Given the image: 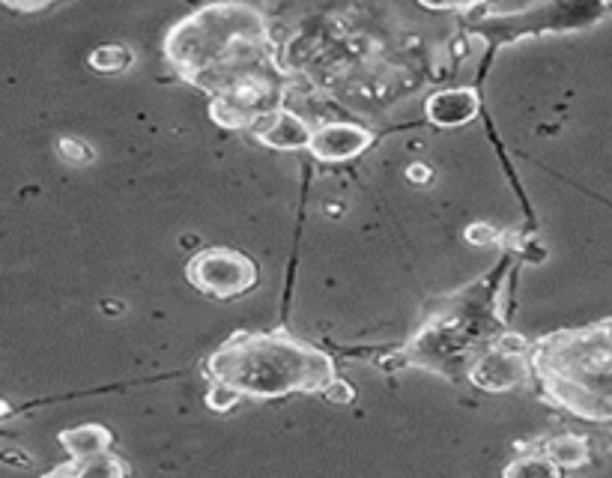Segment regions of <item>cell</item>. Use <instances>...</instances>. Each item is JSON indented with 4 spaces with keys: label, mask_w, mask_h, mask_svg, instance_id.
I'll use <instances>...</instances> for the list:
<instances>
[{
    "label": "cell",
    "mask_w": 612,
    "mask_h": 478,
    "mask_svg": "<svg viewBox=\"0 0 612 478\" xmlns=\"http://www.w3.org/2000/svg\"><path fill=\"white\" fill-rule=\"evenodd\" d=\"M168 63L212 96L209 114L224 129H251L284 108L287 78L272 60L266 21L245 0H218L165 36Z\"/></svg>",
    "instance_id": "6da1fadb"
},
{
    "label": "cell",
    "mask_w": 612,
    "mask_h": 478,
    "mask_svg": "<svg viewBox=\"0 0 612 478\" xmlns=\"http://www.w3.org/2000/svg\"><path fill=\"white\" fill-rule=\"evenodd\" d=\"M212 383H227L242 398H284L323 395L335 380V359L293 335L281 332H236L204 365Z\"/></svg>",
    "instance_id": "7a4b0ae2"
},
{
    "label": "cell",
    "mask_w": 612,
    "mask_h": 478,
    "mask_svg": "<svg viewBox=\"0 0 612 478\" xmlns=\"http://www.w3.org/2000/svg\"><path fill=\"white\" fill-rule=\"evenodd\" d=\"M186 278L204 296L233 299V296L248 293L257 284L260 272H257V263L251 257H245L242 251L206 248L198 257H192V263L186 266Z\"/></svg>",
    "instance_id": "3957f363"
},
{
    "label": "cell",
    "mask_w": 612,
    "mask_h": 478,
    "mask_svg": "<svg viewBox=\"0 0 612 478\" xmlns=\"http://www.w3.org/2000/svg\"><path fill=\"white\" fill-rule=\"evenodd\" d=\"M529 353H511V350H499L493 347L490 353H484L469 377L478 389H487V392H508L520 383H526L532 377V359H526Z\"/></svg>",
    "instance_id": "277c9868"
},
{
    "label": "cell",
    "mask_w": 612,
    "mask_h": 478,
    "mask_svg": "<svg viewBox=\"0 0 612 478\" xmlns=\"http://www.w3.org/2000/svg\"><path fill=\"white\" fill-rule=\"evenodd\" d=\"M371 144L374 135L359 123H323L314 129L308 150L317 162H347L362 156Z\"/></svg>",
    "instance_id": "5b68a950"
},
{
    "label": "cell",
    "mask_w": 612,
    "mask_h": 478,
    "mask_svg": "<svg viewBox=\"0 0 612 478\" xmlns=\"http://www.w3.org/2000/svg\"><path fill=\"white\" fill-rule=\"evenodd\" d=\"M251 132L263 147H272V150H308L311 138H314L311 126L287 108H278V111L260 117L251 126Z\"/></svg>",
    "instance_id": "8992f818"
},
{
    "label": "cell",
    "mask_w": 612,
    "mask_h": 478,
    "mask_svg": "<svg viewBox=\"0 0 612 478\" xmlns=\"http://www.w3.org/2000/svg\"><path fill=\"white\" fill-rule=\"evenodd\" d=\"M481 111V99L475 90L460 87V90H442L433 93L424 105V114L433 126L442 129H454V126H466L469 120H475Z\"/></svg>",
    "instance_id": "52a82bcc"
},
{
    "label": "cell",
    "mask_w": 612,
    "mask_h": 478,
    "mask_svg": "<svg viewBox=\"0 0 612 478\" xmlns=\"http://www.w3.org/2000/svg\"><path fill=\"white\" fill-rule=\"evenodd\" d=\"M60 443H63V449L69 452V458H72L75 464H81V461H90V458L105 455V452L111 449L114 437H111V431L102 428V425H81V428L63 431V434H60Z\"/></svg>",
    "instance_id": "ba28073f"
},
{
    "label": "cell",
    "mask_w": 612,
    "mask_h": 478,
    "mask_svg": "<svg viewBox=\"0 0 612 478\" xmlns=\"http://www.w3.org/2000/svg\"><path fill=\"white\" fill-rule=\"evenodd\" d=\"M538 452H544L559 470H577L589 464V443L580 434H559L553 440H544Z\"/></svg>",
    "instance_id": "9c48e42d"
},
{
    "label": "cell",
    "mask_w": 612,
    "mask_h": 478,
    "mask_svg": "<svg viewBox=\"0 0 612 478\" xmlns=\"http://www.w3.org/2000/svg\"><path fill=\"white\" fill-rule=\"evenodd\" d=\"M60 473H72V476H126L129 473V467L117 458V455H99V458H90V461H81V464H66V467H60V470H54V476H60Z\"/></svg>",
    "instance_id": "30bf717a"
},
{
    "label": "cell",
    "mask_w": 612,
    "mask_h": 478,
    "mask_svg": "<svg viewBox=\"0 0 612 478\" xmlns=\"http://www.w3.org/2000/svg\"><path fill=\"white\" fill-rule=\"evenodd\" d=\"M132 51L126 45H102L90 54V66L96 72H126L132 66Z\"/></svg>",
    "instance_id": "8fae6325"
},
{
    "label": "cell",
    "mask_w": 612,
    "mask_h": 478,
    "mask_svg": "<svg viewBox=\"0 0 612 478\" xmlns=\"http://www.w3.org/2000/svg\"><path fill=\"white\" fill-rule=\"evenodd\" d=\"M505 476H559V467L544 452H538V455H523L520 461H514L505 470Z\"/></svg>",
    "instance_id": "7c38bea8"
},
{
    "label": "cell",
    "mask_w": 612,
    "mask_h": 478,
    "mask_svg": "<svg viewBox=\"0 0 612 478\" xmlns=\"http://www.w3.org/2000/svg\"><path fill=\"white\" fill-rule=\"evenodd\" d=\"M547 0H490L481 15L484 18H511V15H526L538 6H544Z\"/></svg>",
    "instance_id": "4fadbf2b"
},
{
    "label": "cell",
    "mask_w": 612,
    "mask_h": 478,
    "mask_svg": "<svg viewBox=\"0 0 612 478\" xmlns=\"http://www.w3.org/2000/svg\"><path fill=\"white\" fill-rule=\"evenodd\" d=\"M57 153L66 165H90L96 159L93 147L84 144L81 138H60L57 141Z\"/></svg>",
    "instance_id": "5bb4252c"
},
{
    "label": "cell",
    "mask_w": 612,
    "mask_h": 478,
    "mask_svg": "<svg viewBox=\"0 0 612 478\" xmlns=\"http://www.w3.org/2000/svg\"><path fill=\"white\" fill-rule=\"evenodd\" d=\"M239 398H242V392H236L233 386H227V383H212V389H209V395H206V407L215 410V413H227V410H233V407L239 404Z\"/></svg>",
    "instance_id": "9a60e30c"
},
{
    "label": "cell",
    "mask_w": 612,
    "mask_h": 478,
    "mask_svg": "<svg viewBox=\"0 0 612 478\" xmlns=\"http://www.w3.org/2000/svg\"><path fill=\"white\" fill-rule=\"evenodd\" d=\"M323 395H326V398H329L335 407H341V404H350V401H353V389H350L344 380H335V383H332V386H329Z\"/></svg>",
    "instance_id": "2e32d148"
},
{
    "label": "cell",
    "mask_w": 612,
    "mask_h": 478,
    "mask_svg": "<svg viewBox=\"0 0 612 478\" xmlns=\"http://www.w3.org/2000/svg\"><path fill=\"white\" fill-rule=\"evenodd\" d=\"M466 239H469L472 245H490V242L499 239V234H496V228H490V225H472V228L466 231Z\"/></svg>",
    "instance_id": "e0dca14e"
},
{
    "label": "cell",
    "mask_w": 612,
    "mask_h": 478,
    "mask_svg": "<svg viewBox=\"0 0 612 478\" xmlns=\"http://www.w3.org/2000/svg\"><path fill=\"white\" fill-rule=\"evenodd\" d=\"M3 3L12 6V9H21V12H36V9H45L54 0H3Z\"/></svg>",
    "instance_id": "ac0fdd59"
},
{
    "label": "cell",
    "mask_w": 612,
    "mask_h": 478,
    "mask_svg": "<svg viewBox=\"0 0 612 478\" xmlns=\"http://www.w3.org/2000/svg\"><path fill=\"white\" fill-rule=\"evenodd\" d=\"M407 177L409 180H415V183H427L433 174H430V168H427V165H412V168L407 171Z\"/></svg>",
    "instance_id": "d6986e66"
},
{
    "label": "cell",
    "mask_w": 612,
    "mask_h": 478,
    "mask_svg": "<svg viewBox=\"0 0 612 478\" xmlns=\"http://www.w3.org/2000/svg\"><path fill=\"white\" fill-rule=\"evenodd\" d=\"M418 3L430 9H454V0H418Z\"/></svg>",
    "instance_id": "ffe728a7"
},
{
    "label": "cell",
    "mask_w": 612,
    "mask_h": 478,
    "mask_svg": "<svg viewBox=\"0 0 612 478\" xmlns=\"http://www.w3.org/2000/svg\"><path fill=\"white\" fill-rule=\"evenodd\" d=\"M490 0H454V9H475V6H487Z\"/></svg>",
    "instance_id": "44dd1931"
}]
</instances>
